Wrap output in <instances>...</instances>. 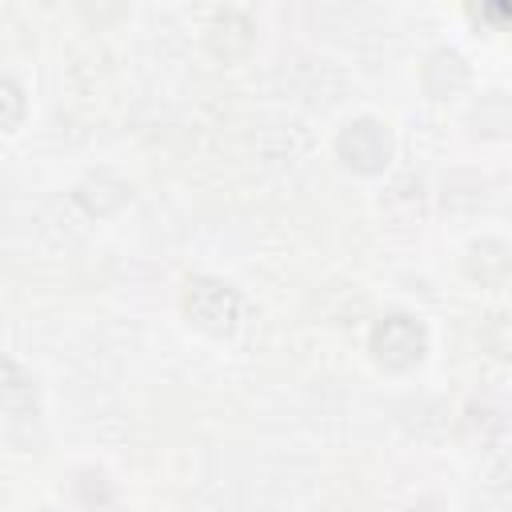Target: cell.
Wrapping results in <instances>:
<instances>
[{
	"instance_id": "6da1fadb",
	"label": "cell",
	"mask_w": 512,
	"mask_h": 512,
	"mask_svg": "<svg viewBox=\"0 0 512 512\" xmlns=\"http://www.w3.org/2000/svg\"><path fill=\"white\" fill-rule=\"evenodd\" d=\"M184 308H188V316H192L204 332H216V336L232 332L236 320H240V296H236V288L224 284V280H212V276H196V280L188 284Z\"/></svg>"
},
{
	"instance_id": "7a4b0ae2",
	"label": "cell",
	"mask_w": 512,
	"mask_h": 512,
	"mask_svg": "<svg viewBox=\"0 0 512 512\" xmlns=\"http://www.w3.org/2000/svg\"><path fill=\"white\" fill-rule=\"evenodd\" d=\"M372 352L384 368L400 372V368H412L420 356H424V328L412 320V316H388L384 324H376L372 332Z\"/></svg>"
},
{
	"instance_id": "3957f363",
	"label": "cell",
	"mask_w": 512,
	"mask_h": 512,
	"mask_svg": "<svg viewBox=\"0 0 512 512\" xmlns=\"http://www.w3.org/2000/svg\"><path fill=\"white\" fill-rule=\"evenodd\" d=\"M388 152H392L388 132L376 120H356L340 132V156L356 172H380L388 164Z\"/></svg>"
},
{
	"instance_id": "277c9868",
	"label": "cell",
	"mask_w": 512,
	"mask_h": 512,
	"mask_svg": "<svg viewBox=\"0 0 512 512\" xmlns=\"http://www.w3.org/2000/svg\"><path fill=\"white\" fill-rule=\"evenodd\" d=\"M36 512H52V508H36Z\"/></svg>"
}]
</instances>
